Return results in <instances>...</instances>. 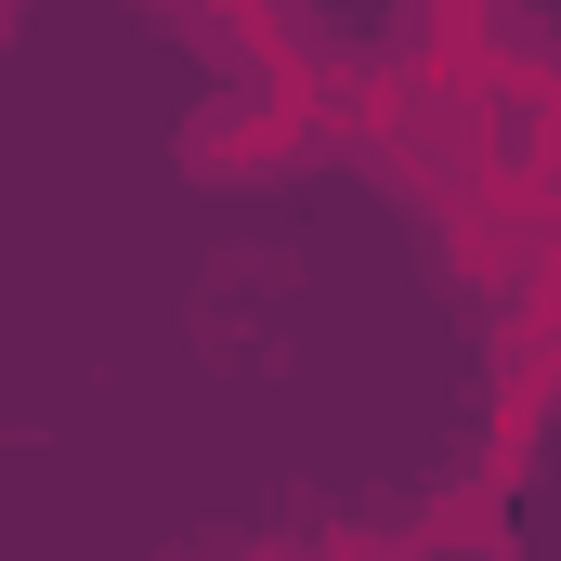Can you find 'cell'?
I'll return each instance as SVG.
<instances>
[{"instance_id": "7a4b0ae2", "label": "cell", "mask_w": 561, "mask_h": 561, "mask_svg": "<svg viewBox=\"0 0 561 561\" xmlns=\"http://www.w3.org/2000/svg\"><path fill=\"white\" fill-rule=\"evenodd\" d=\"M157 561H300V549H275V536H183V549H157Z\"/></svg>"}, {"instance_id": "6da1fadb", "label": "cell", "mask_w": 561, "mask_h": 561, "mask_svg": "<svg viewBox=\"0 0 561 561\" xmlns=\"http://www.w3.org/2000/svg\"><path fill=\"white\" fill-rule=\"evenodd\" d=\"M327 157V105H300L287 79H249V92H209L196 118H183V170L196 183H300Z\"/></svg>"}]
</instances>
